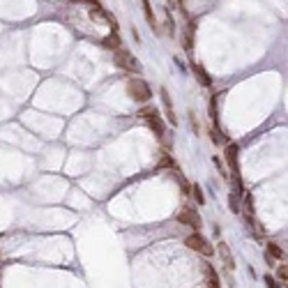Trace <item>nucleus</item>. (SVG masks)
<instances>
[{
  "instance_id": "obj_5",
  "label": "nucleus",
  "mask_w": 288,
  "mask_h": 288,
  "mask_svg": "<svg viewBox=\"0 0 288 288\" xmlns=\"http://www.w3.org/2000/svg\"><path fill=\"white\" fill-rule=\"evenodd\" d=\"M162 106H164L166 120L175 127V125H178V120H175V108H173V102H171V95H168V90H166V88H162Z\"/></svg>"
},
{
  "instance_id": "obj_14",
  "label": "nucleus",
  "mask_w": 288,
  "mask_h": 288,
  "mask_svg": "<svg viewBox=\"0 0 288 288\" xmlns=\"http://www.w3.org/2000/svg\"><path fill=\"white\" fill-rule=\"evenodd\" d=\"M210 136H212V141H215V143H224V145L228 143L226 139H221V134H219V129H217V127H215V129L210 131Z\"/></svg>"
},
{
  "instance_id": "obj_17",
  "label": "nucleus",
  "mask_w": 288,
  "mask_h": 288,
  "mask_svg": "<svg viewBox=\"0 0 288 288\" xmlns=\"http://www.w3.org/2000/svg\"><path fill=\"white\" fill-rule=\"evenodd\" d=\"M159 166H171V168H175V162L168 157V155H164V157H162V162H159Z\"/></svg>"
},
{
  "instance_id": "obj_8",
  "label": "nucleus",
  "mask_w": 288,
  "mask_h": 288,
  "mask_svg": "<svg viewBox=\"0 0 288 288\" xmlns=\"http://www.w3.org/2000/svg\"><path fill=\"white\" fill-rule=\"evenodd\" d=\"M194 74H196V79H198V83L201 86H212V79H210V74L205 70H203V65H198V62H194L192 65Z\"/></svg>"
},
{
  "instance_id": "obj_15",
  "label": "nucleus",
  "mask_w": 288,
  "mask_h": 288,
  "mask_svg": "<svg viewBox=\"0 0 288 288\" xmlns=\"http://www.w3.org/2000/svg\"><path fill=\"white\" fill-rule=\"evenodd\" d=\"M277 274H279L281 286H286V281H288V270H286V265H281V268H279V272H277Z\"/></svg>"
},
{
  "instance_id": "obj_12",
  "label": "nucleus",
  "mask_w": 288,
  "mask_h": 288,
  "mask_svg": "<svg viewBox=\"0 0 288 288\" xmlns=\"http://www.w3.org/2000/svg\"><path fill=\"white\" fill-rule=\"evenodd\" d=\"M219 247V253H221V258H224V263H226V270H233L235 265H233V256H231V252H228V247L221 242V245H217Z\"/></svg>"
},
{
  "instance_id": "obj_9",
  "label": "nucleus",
  "mask_w": 288,
  "mask_h": 288,
  "mask_svg": "<svg viewBox=\"0 0 288 288\" xmlns=\"http://www.w3.org/2000/svg\"><path fill=\"white\" fill-rule=\"evenodd\" d=\"M141 5H143V14L148 18V23L152 30H157V18H155V12H152V5H150V0H141Z\"/></svg>"
},
{
  "instance_id": "obj_4",
  "label": "nucleus",
  "mask_w": 288,
  "mask_h": 288,
  "mask_svg": "<svg viewBox=\"0 0 288 288\" xmlns=\"http://www.w3.org/2000/svg\"><path fill=\"white\" fill-rule=\"evenodd\" d=\"M178 221L184 224V226L194 228V231H198V228L203 226L201 217H198V212H196L194 208H182V210H180V212H178Z\"/></svg>"
},
{
  "instance_id": "obj_10",
  "label": "nucleus",
  "mask_w": 288,
  "mask_h": 288,
  "mask_svg": "<svg viewBox=\"0 0 288 288\" xmlns=\"http://www.w3.org/2000/svg\"><path fill=\"white\" fill-rule=\"evenodd\" d=\"M120 35H118V33H111V35L108 37H104V39H102V46H104V49H108V51H115V49H120Z\"/></svg>"
},
{
  "instance_id": "obj_19",
  "label": "nucleus",
  "mask_w": 288,
  "mask_h": 288,
  "mask_svg": "<svg viewBox=\"0 0 288 288\" xmlns=\"http://www.w3.org/2000/svg\"><path fill=\"white\" fill-rule=\"evenodd\" d=\"M265 284H268V286H270V288H277V286H281V284H277V281L272 279V277H265Z\"/></svg>"
},
{
  "instance_id": "obj_3",
  "label": "nucleus",
  "mask_w": 288,
  "mask_h": 288,
  "mask_svg": "<svg viewBox=\"0 0 288 288\" xmlns=\"http://www.w3.org/2000/svg\"><path fill=\"white\" fill-rule=\"evenodd\" d=\"M113 62L118 70H125V72H141V65L139 60L131 55L129 51H125V49H115L113 51Z\"/></svg>"
},
{
  "instance_id": "obj_16",
  "label": "nucleus",
  "mask_w": 288,
  "mask_h": 288,
  "mask_svg": "<svg viewBox=\"0 0 288 288\" xmlns=\"http://www.w3.org/2000/svg\"><path fill=\"white\" fill-rule=\"evenodd\" d=\"M155 111H157V108H152V106H145V108H141V118H150V115L155 113Z\"/></svg>"
},
{
  "instance_id": "obj_7",
  "label": "nucleus",
  "mask_w": 288,
  "mask_h": 288,
  "mask_svg": "<svg viewBox=\"0 0 288 288\" xmlns=\"http://www.w3.org/2000/svg\"><path fill=\"white\" fill-rule=\"evenodd\" d=\"M203 274H205V286H210V288H219V286H221V284H219L217 272H215V268H212L210 263H203Z\"/></svg>"
},
{
  "instance_id": "obj_2",
  "label": "nucleus",
  "mask_w": 288,
  "mask_h": 288,
  "mask_svg": "<svg viewBox=\"0 0 288 288\" xmlns=\"http://www.w3.org/2000/svg\"><path fill=\"white\" fill-rule=\"evenodd\" d=\"M184 245L189 247L192 252L201 253V256H212V253H215V247L210 245V242L201 235V233H198V231H194L192 235H187V237H184Z\"/></svg>"
},
{
  "instance_id": "obj_6",
  "label": "nucleus",
  "mask_w": 288,
  "mask_h": 288,
  "mask_svg": "<svg viewBox=\"0 0 288 288\" xmlns=\"http://www.w3.org/2000/svg\"><path fill=\"white\" fill-rule=\"evenodd\" d=\"M145 120H148L150 129L155 131V134H157L159 139H164V136H166V127H164V123H162V118H159V113H157V111H155V113L150 115V118H145Z\"/></svg>"
},
{
  "instance_id": "obj_11",
  "label": "nucleus",
  "mask_w": 288,
  "mask_h": 288,
  "mask_svg": "<svg viewBox=\"0 0 288 288\" xmlns=\"http://www.w3.org/2000/svg\"><path fill=\"white\" fill-rule=\"evenodd\" d=\"M268 253H270V258H277V261H286V252H284L279 245H274V242H270V245H268Z\"/></svg>"
},
{
  "instance_id": "obj_1",
  "label": "nucleus",
  "mask_w": 288,
  "mask_h": 288,
  "mask_svg": "<svg viewBox=\"0 0 288 288\" xmlns=\"http://www.w3.org/2000/svg\"><path fill=\"white\" fill-rule=\"evenodd\" d=\"M127 95H129L131 102L145 104V102H150L152 92H150V86L143 79H129L127 81Z\"/></svg>"
},
{
  "instance_id": "obj_18",
  "label": "nucleus",
  "mask_w": 288,
  "mask_h": 288,
  "mask_svg": "<svg viewBox=\"0 0 288 288\" xmlns=\"http://www.w3.org/2000/svg\"><path fill=\"white\" fill-rule=\"evenodd\" d=\"M231 208H233V212H240V205H237V198H235V196H231Z\"/></svg>"
},
{
  "instance_id": "obj_13",
  "label": "nucleus",
  "mask_w": 288,
  "mask_h": 288,
  "mask_svg": "<svg viewBox=\"0 0 288 288\" xmlns=\"http://www.w3.org/2000/svg\"><path fill=\"white\" fill-rule=\"evenodd\" d=\"M192 192H194V198H196V203H198V205H205V196H203L201 184H192Z\"/></svg>"
}]
</instances>
